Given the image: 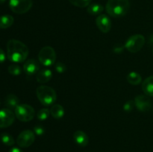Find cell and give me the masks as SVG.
<instances>
[{"mask_svg": "<svg viewBox=\"0 0 153 152\" xmlns=\"http://www.w3.org/2000/svg\"><path fill=\"white\" fill-rule=\"evenodd\" d=\"M28 51L26 45L18 40H8L7 43V57L8 60L14 63H22L28 58Z\"/></svg>", "mask_w": 153, "mask_h": 152, "instance_id": "cell-1", "label": "cell"}, {"mask_svg": "<svg viewBox=\"0 0 153 152\" xmlns=\"http://www.w3.org/2000/svg\"><path fill=\"white\" fill-rule=\"evenodd\" d=\"M130 9L128 0H108L106 4V11L109 16L120 18L126 16Z\"/></svg>", "mask_w": 153, "mask_h": 152, "instance_id": "cell-2", "label": "cell"}, {"mask_svg": "<svg viewBox=\"0 0 153 152\" xmlns=\"http://www.w3.org/2000/svg\"><path fill=\"white\" fill-rule=\"evenodd\" d=\"M36 93L40 102L46 107L52 105L57 99V94L55 89L46 85L38 86L36 89Z\"/></svg>", "mask_w": 153, "mask_h": 152, "instance_id": "cell-3", "label": "cell"}, {"mask_svg": "<svg viewBox=\"0 0 153 152\" xmlns=\"http://www.w3.org/2000/svg\"><path fill=\"white\" fill-rule=\"evenodd\" d=\"M16 117L21 122H27L31 121L35 116L34 109L28 104H19L14 110Z\"/></svg>", "mask_w": 153, "mask_h": 152, "instance_id": "cell-4", "label": "cell"}, {"mask_svg": "<svg viewBox=\"0 0 153 152\" xmlns=\"http://www.w3.org/2000/svg\"><path fill=\"white\" fill-rule=\"evenodd\" d=\"M39 61L45 66H51L56 60V53L55 49L51 46H44L40 49L38 54Z\"/></svg>", "mask_w": 153, "mask_h": 152, "instance_id": "cell-5", "label": "cell"}, {"mask_svg": "<svg viewBox=\"0 0 153 152\" xmlns=\"http://www.w3.org/2000/svg\"><path fill=\"white\" fill-rule=\"evenodd\" d=\"M145 43V37L140 34L131 36L125 43V48L131 53H137L143 48Z\"/></svg>", "mask_w": 153, "mask_h": 152, "instance_id": "cell-6", "label": "cell"}, {"mask_svg": "<svg viewBox=\"0 0 153 152\" xmlns=\"http://www.w3.org/2000/svg\"><path fill=\"white\" fill-rule=\"evenodd\" d=\"M33 5L31 0H10L9 7L10 10L17 14L27 13Z\"/></svg>", "mask_w": 153, "mask_h": 152, "instance_id": "cell-7", "label": "cell"}, {"mask_svg": "<svg viewBox=\"0 0 153 152\" xmlns=\"http://www.w3.org/2000/svg\"><path fill=\"white\" fill-rule=\"evenodd\" d=\"M35 141V134L30 130L22 131L16 139V143L20 148H28L31 146Z\"/></svg>", "mask_w": 153, "mask_h": 152, "instance_id": "cell-8", "label": "cell"}, {"mask_svg": "<svg viewBox=\"0 0 153 152\" xmlns=\"http://www.w3.org/2000/svg\"><path fill=\"white\" fill-rule=\"evenodd\" d=\"M134 106L142 113L148 112L152 107V101L146 95H138L134 98Z\"/></svg>", "mask_w": 153, "mask_h": 152, "instance_id": "cell-9", "label": "cell"}, {"mask_svg": "<svg viewBox=\"0 0 153 152\" xmlns=\"http://www.w3.org/2000/svg\"><path fill=\"white\" fill-rule=\"evenodd\" d=\"M15 113L7 108L0 110V128H6L10 127L15 120Z\"/></svg>", "mask_w": 153, "mask_h": 152, "instance_id": "cell-10", "label": "cell"}, {"mask_svg": "<svg viewBox=\"0 0 153 152\" xmlns=\"http://www.w3.org/2000/svg\"><path fill=\"white\" fill-rule=\"evenodd\" d=\"M96 24L100 31L102 33H108L111 28V21L105 14H100L96 19Z\"/></svg>", "mask_w": 153, "mask_h": 152, "instance_id": "cell-11", "label": "cell"}, {"mask_svg": "<svg viewBox=\"0 0 153 152\" xmlns=\"http://www.w3.org/2000/svg\"><path fill=\"white\" fill-rule=\"evenodd\" d=\"M23 70L27 75L32 76L39 72L40 64L36 60L28 59L24 63Z\"/></svg>", "mask_w": 153, "mask_h": 152, "instance_id": "cell-12", "label": "cell"}, {"mask_svg": "<svg viewBox=\"0 0 153 152\" xmlns=\"http://www.w3.org/2000/svg\"><path fill=\"white\" fill-rule=\"evenodd\" d=\"M73 139L75 142L81 147H86L89 142L88 136L82 131H76L73 134Z\"/></svg>", "mask_w": 153, "mask_h": 152, "instance_id": "cell-13", "label": "cell"}, {"mask_svg": "<svg viewBox=\"0 0 153 152\" xmlns=\"http://www.w3.org/2000/svg\"><path fill=\"white\" fill-rule=\"evenodd\" d=\"M52 77V72L48 69H43L37 73L36 79L40 83H46L49 82Z\"/></svg>", "mask_w": 153, "mask_h": 152, "instance_id": "cell-14", "label": "cell"}, {"mask_svg": "<svg viewBox=\"0 0 153 152\" xmlns=\"http://www.w3.org/2000/svg\"><path fill=\"white\" fill-rule=\"evenodd\" d=\"M142 90L145 95L153 97V75L146 77L142 83Z\"/></svg>", "mask_w": 153, "mask_h": 152, "instance_id": "cell-15", "label": "cell"}, {"mask_svg": "<svg viewBox=\"0 0 153 152\" xmlns=\"http://www.w3.org/2000/svg\"><path fill=\"white\" fill-rule=\"evenodd\" d=\"M19 104V100L18 97L14 94H8L6 96L5 101H4V105L7 109L10 110H15L18 105Z\"/></svg>", "mask_w": 153, "mask_h": 152, "instance_id": "cell-16", "label": "cell"}, {"mask_svg": "<svg viewBox=\"0 0 153 152\" xmlns=\"http://www.w3.org/2000/svg\"><path fill=\"white\" fill-rule=\"evenodd\" d=\"M64 109L61 104H54L50 109V114L55 119H60L64 116Z\"/></svg>", "mask_w": 153, "mask_h": 152, "instance_id": "cell-17", "label": "cell"}, {"mask_svg": "<svg viewBox=\"0 0 153 152\" xmlns=\"http://www.w3.org/2000/svg\"><path fill=\"white\" fill-rule=\"evenodd\" d=\"M14 22V19L11 15H3L0 16V28L6 29L11 26Z\"/></svg>", "mask_w": 153, "mask_h": 152, "instance_id": "cell-18", "label": "cell"}, {"mask_svg": "<svg viewBox=\"0 0 153 152\" xmlns=\"http://www.w3.org/2000/svg\"><path fill=\"white\" fill-rule=\"evenodd\" d=\"M104 10V7L102 4H98V3H93V4H90L88 6L87 8V11L89 14L92 15V16H96V15H100L102 12Z\"/></svg>", "mask_w": 153, "mask_h": 152, "instance_id": "cell-19", "label": "cell"}, {"mask_svg": "<svg viewBox=\"0 0 153 152\" xmlns=\"http://www.w3.org/2000/svg\"><path fill=\"white\" fill-rule=\"evenodd\" d=\"M127 81L131 85H138L142 82V77L139 73L136 72H131L127 75Z\"/></svg>", "mask_w": 153, "mask_h": 152, "instance_id": "cell-20", "label": "cell"}, {"mask_svg": "<svg viewBox=\"0 0 153 152\" xmlns=\"http://www.w3.org/2000/svg\"><path fill=\"white\" fill-rule=\"evenodd\" d=\"M0 139H1V142L7 146H12L15 143L14 139L10 134H7V133H2L0 136Z\"/></svg>", "mask_w": 153, "mask_h": 152, "instance_id": "cell-21", "label": "cell"}, {"mask_svg": "<svg viewBox=\"0 0 153 152\" xmlns=\"http://www.w3.org/2000/svg\"><path fill=\"white\" fill-rule=\"evenodd\" d=\"M7 70H8V72L13 76L19 75L22 72V69L16 63L10 64L7 68Z\"/></svg>", "mask_w": 153, "mask_h": 152, "instance_id": "cell-22", "label": "cell"}, {"mask_svg": "<svg viewBox=\"0 0 153 152\" xmlns=\"http://www.w3.org/2000/svg\"><path fill=\"white\" fill-rule=\"evenodd\" d=\"M49 115H50V110L48 108H43L37 112V117L40 121H44L49 118Z\"/></svg>", "mask_w": 153, "mask_h": 152, "instance_id": "cell-23", "label": "cell"}, {"mask_svg": "<svg viewBox=\"0 0 153 152\" xmlns=\"http://www.w3.org/2000/svg\"><path fill=\"white\" fill-rule=\"evenodd\" d=\"M69 1L76 7H85L91 4L92 0H69Z\"/></svg>", "mask_w": 153, "mask_h": 152, "instance_id": "cell-24", "label": "cell"}, {"mask_svg": "<svg viewBox=\"0 0 153 152\" xmlns=\"http://www.w3.org/2000/svg\"><path fill=\"white\" fill-rule=\"evenodd\" d=\"M55 69L58 73H64L67 71V66L62 62H58L55 63Z\"/></svg>", "mask_w": 153, "mask_h": 152, "instance_id": "cell-25", "label": "cell"}, {"mask_svg": "<svg viewBox=\"0 0 153 152\" xmlns=\"http://www.w3.org/2000/svg\"><path fill=\"white\" fill-rule=\"evenodd\" d=\"M134 101H131V100H129V101H126V102L124 104L123 110L126 112V113H130L131 111H132L133 108H134Z\"/></svg>", "mask_w": 153, "mask_h": 152, "instance_id": "cell-26", "label": "cell"}, {"mask_svg": "<svg viewBox=\"0 0 153 152\" xmlns=\"http://www.w3.org/2000/svg\"><path fill=\"white\" fill-rule=\"evenodd\" d=\"M34 133L37 136H43L45 133V129L40 125H37L34 128Z\"/></svg>", "mask_w": 153, "mask_h": 152, "instance_id": "cell-27", "label": "cell"}, {"mask_svg": "<svg viewBox=\"0 0 153 152\" xmlns=\"http://www.w3.org/2000/svg\"><path fill=\"white\" fill-rule=\"evenodd\" d=\"M6 60V55L4 51L1 49H0V63H2L5 61Z\"/></svg>", "mask_w": 153, "mask_h": 152, "instance_id": "cell-28", "label": "cell"}, {"mask_svg": "<svg viewBox=\"0 0 153 152\" xmlns=\"http://www.w3.org/2000/svg\"><path fill=\"white\" fill-rule=\"evenodd\" d=\"M8 152H23V151H22L20 148H19L13 147V148H12L10 149Z\"/></svg>", "mask_w": 153, "mask_h": 152, "instance_id": "cell-29", "label": "cell"}, {"mask_svg": "<svg viewBox=\"0 0 153 152\" xmlns=\"http://www.w3.org/2000/svg\"><path fill=\"white\" fill-rule=\"evenodd\" d=\"M5 1H6V0H0V4H3V3H4Z\"/></svg>", "mask_w": 153, "mask_h": 152, "instance_id": "cell-30", "label": "cell"}, {"mask_svg": "<svg viewBox=\"0 0 153 152\" xmlns=\"http://www.w3.org/2000/svg\"><path fill=\"white\" fill-rule=\"evenodd\" d=\"M152 53H153V47H152Z\"/></svg>", "mask_w": 153, "mask_h": 152, "instance_id": "cell-31", "label": "cell"}, {"mask_svg": "<svg viewBox=\"0 0 153 152\" xmlns=\"http://www.w3.org/2000/svg\"><path fill=\"white\" fill-rule=\"evenodd\" d=\"M152 111H153V110H152Z\"/></svg>", "mask_w": 153, "mask_h": 152, "instance_id": "cell-32", "label": "cell"}]
</instances>
